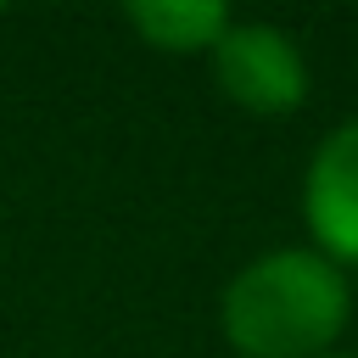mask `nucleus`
Listing matches in <instances>:
<instances>
[{
	"label": "nucleus",
	"instance_id": "1",
	"mask_svg": "<svg viewBox=\"0 0 358 358\" xmlns=\"http://www.w3.org/2000/svg\"><path fill=\"white\" fill-rule=\"evenodd\" d=\"M352 285L313 246H274L235 268L218 296L224 341L241 358H324L347 330Z\"/></svg>",
	"mask_w": 358,
	"mask_h": 358
},
{
	"label": "nucleus",
	"instance_id": "2",
	"mask_svg": "<svg viewBox=\"0 0 358 358\" xmlns=\"http://www.w3.org/2000/svg\"><path fill=\"white\" fill-rule=\"evenodd\" d=\"M207 56H213L218 90L235 106H246V112L280 117V112H296L308 101L302 45L285 28H274V22H229Z\"/></svg>",
	"mask_w": 358,
	"mask_h": 358
},
{
	"label": "nucleus",
	"instance_id": "3",
	"mask_svg": "<svg viewBox=\"0 0 358 358\" xmlns=\"http://www.w3.org/2000/svg\"><path fill=\"white\" fill-rule=\"evenodd\" d=\"M302 218L313 229V252H324L336 268L358 263V117L319 140L302 179Z\"/></svg>",
	"mask_w": 358,
	"mask_h": 358
},
{
	"label": "nucleus",
	"instance_id": "4",
	"mask_svg": "<svg viewBox=\"0 0 358 358\" xmlns=\"http://www.w3.org/2000/svg\"><path fill=\"white\" fill-rule=\"evenodd\" d=\"M123 22H129L151 50L190 56V50H213L218 34H224L235 17H229V6H218V0H134V6H123Z\"/></svg>",
	"mask_w": 358,
	"mask_h": 358
},
{
	"label": "nucleus",
	"instance_id": "5",
	"mask_svg": "<svg viewBox=\"0 0 358 358\" xmlns=\"http://www.w3.org/2000/svg\"><path fill=\"white\" fill-rule=\"evenodd\" d=\"M324 358H358V352H324Z\"/></svg>",
	"mask_w": 358,
	"mask_h": 358
},
{
	"label": "nucleus",
	"instance_id": "6",
	"mask_svg": "<svg viewBox=\"0 0 358 358\" xmlns=\"http://www.w3.org/2000/svg\"><path fill=\"white\" fill-rule=\"evenodd\" d=\"M0 17H6V6H0Z\"/></svg>",
	"mask_w": 358,
	"mask_h": 358
}]
</instances>
